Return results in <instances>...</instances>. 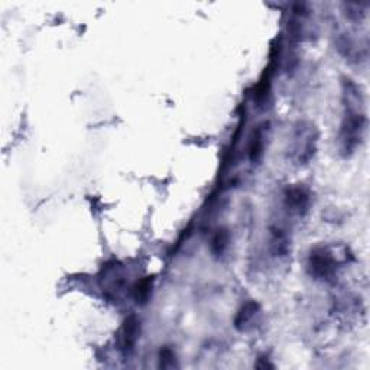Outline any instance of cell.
Masks as SVG:
<instances>
[{
    "mask_svg": "<svg viewBox=\"0 0 370 370\" xmlns=\"http://www.w3.org/2000/svg\"><path fill=\"white\" fill-rule=\"evenodd\" d=\"M341 100L345 113H343L338 132V149L341 156L349 158L362 146L367 130L363 90L349 77H345L341 82Z\"/></svg>",
    "mask_w": 370,
    "mask_h": 370,
    "instance_id": "obj_1",
    "label": "cell"
},
{
    "mask_svg": "<svg viewBox=\"0 0 370 370\" xmlns=\"http://www.w3.org/2000/svg\"><path fill=\"white\" fill-rule=\"evenodd\" d=\"M352 260L353 255L346 245H321L310 252L307 269L314 279L331 282L340 269L347 267Z\"/></svg>",
    "mask_w": 370,
    "mask_h": 370,
    "instance_id": "obj_2",
    "label": "cell"
},
{
    "mask_svg": "<svg viewBox=\"0 0 370 370\" xmlns=\"http://www.w3.org/2000/svg\"><path fill=\"white\" fill-rule=\"evenodd\" d=\"M319 129L310 120H300L291 134L288 143V161L295 167L310 164L319 146Z\"/></svg>",
    "mask_w": 370,
    "mask_h": 370,
    "instance_id": "obj_3",
    "label": "cell"
},
{
    "mask_svg": "<svg viewBox=\"0 0 370 370\" xmlns=\"http://www.w3.org/2000/svg\"><path fill=\"white\" fill-rule=\"evenodd\" d=\"M311 205V193L302 184L288 185L283 191V207L289 215L302 217Z\"/></svg>",
    "mask_w": 370,
    "mask_h": 370,
    "instance_id": "obj_4",
    "label": "cell"
},
{
    "mask_svg": "<svg viewBox=\"0 0 370 370\" xmlns=\"http://www.w3.org/2000/svg\"><path fill=\"white\" fill-rule=\"evenodd\" d=\"M337 49L340 54L346 60L362 63L367 60V39L366 41H357L350 34H338L337 35Z\"/></svg>",
    "mask_w": 370,
    "mask_h": 370,
    "instance_id": "obj_5",
    "label": "cell"
},
{
    "mask_svg": "<svg viewBox=\"0 0 370 370\" xmlns=\"http://www.w3.org/2000/svg\"><path fill=\"white\" fill-rule=\"evenodd\" d=\"M141 337V321L136 315H129L123 321L120 330V349L125 356H129L134 352L136 343Z\"/></svg>",
    "mask_w": 370,
    "mask_h": 370,
    "instance_id": "obj_6",
    "label": "cell"
},
{
    "mask_svg": "<svg viewBox=\"0 0 370 370\" xmlns=\"http://www.w3.org/2000/svg\"><path fill=\"white\" fill-rule=\"evenodd\" d=\"M269 253L278 259L283 260L291 253V237L288 231L281 226H271L269 227V239H268Z\"/></svg>",
    "mask_w": 370,
    "mask_h": 370,
    "instance_id": "obj_7",
    "label": "cell"
},
{
    "mask_svg": "<svg viewBox=\"0 0 370 370\" xmlns=\"http://www.w3.org/2000/svg\"><path fill=\"white\" fill-rule=\"evenodd\" d=\"M268 123L259 125L252 134L249 148H248V156L249 161L255 165L262 161L263 155H265L267 148V139H268Z\"/></svg>",
    "mask_w": 370,
    "mask_h": 370,
    "instance_id": "obj_8",
    "label": "cell"
},
{
    "mask_svg": "<svg viewBox=\"0 0 370 370\" xmlns=\"http://www.w3.org/2000/svg\"><path fill=\"white\" fill-rule=\"evenodd\" d=\"M260 315V307L255 301H249L242 308L237 311L234 317V327L239 331H249L255 327V323H257V319Z\"/></svg>",
    "mask_w": 370,
    "mask_h": 370,
    "instance_id": "obj_9",
    "label": "cell"
},
{
    "mask_svg": "<svg viewBox=\"0 0 370 370\" xmlns=\"http://www.w3.org/2000/svg\"><path fill=\"white\" fill-rule=\"evenodd\" d=\"M341 8H343V13L346 15V18L350 22L360 23L367 16L369 4H352V2H349V4H343Z\"/></svg>",
    "mask_w": 370,
    "mask_h": 370,
    "instance_id": "obj_10",
    "label": "cell"
},
{
    "mask_svg": "<svg viewBox=\"0 0 370 370\" xmlns=\"http://www.w3.org/2000/svg\"><path fill=\"white\" fill-rule=\"evenodd\" d=\"M229 243H230L229 231L226 229H219L213 236V239H211V252H213L215 256L220 257L226 253Z\"/></svg>",
    "mask_w": 370,
    "mask_h": 370,
    "instance_id": "obj_11",
    "label": "cell"
},
{
    "mask_svg": "<svg viewBox=\"0 0 370 370\" xmlns=\"http://www.w3.org/2000/svg\"><path fill=\"white\" fill-rule=\"evenodd\" d=\"M152 278H143L135 283L134 289H132V294H134V298L138 304H145L149 300L152 293Z\"/></svg>",
    "mask_w": 370,
    "mask_h": 370,
    "instance_id": "obj_12",
    "label": "cell"
},
{
    "mask_svg": "<svg viewBox=\"0 0 370 370\" xmlns=\"http://www.w3.org/2000/svg\"><path fill=\"white\" fill-rule=\"evenodd\" d=\"M160 367L162 369H174L178 367L177 364V356L172 349L164 347L160 353Z\"/></svg>",
    "mask_w": 370,
    "mask_h": 370,
    "instance_id": "obj_13",
    "label": "cell"
}]
</instances>
